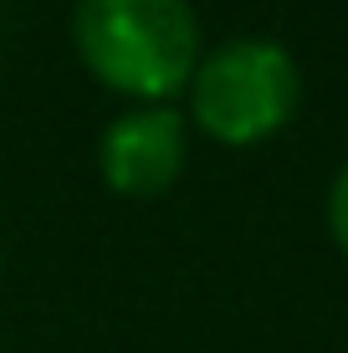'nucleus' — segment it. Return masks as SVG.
<instances>
[{"mask_svg": "<svg viewBox=\"0 0 348 353\" xmlns=\"http://www.w3.org/2000/svg\"><path fill=\"white\" fill-rule=\"evenodd\" d=\"M72 41L103 88L139 103H170L200 67V21L190 0H77Z\"/></svg>", "mask_w": 348, "mask_h": 353, "instance_id": "obj_1", "label": "nucleus"}, {"mask_svg": "<svg viewBox=\"0 0 348 353\" xmlns=\"http://www.w3.org/2000/svg\"><path fill=\"white\" fill-rule=\"evenodd\" d=\"M303 77L292 52L261 36H241L200 52L190 77V113L221 143H261L297 113Z\"/></svg>", "mask_w": 348, "mask_h": 353, "instance_id": "obj_2", "label": "nucleus"}, {"mask_svg": "<svg viewBox=\"0 0 348 353\" xmlns=\"http://www.w3.org/2000/svg\"><path fill=\"white\" fill-rule=\"evenodd\" d=\"M190 159V139H185V118L170 103H139L128 113H118L103 128L98 143V169L118 194H164L179 179V169Z\"/></svg>", "mask_w": 348, "mask_h": 353, "instance_id": "obj_3", "label": "nucleus"}, {"mask_svg": "<svg viewBox=\"0 0 348 353\" xmlns=\"http://www.w3.org/2000/svg\"><path fill=\"white\" fill-rule=\"evenodd\" d=\"M328 225H333V241H338L343 256H348V164L338 169V179H333V194H328Z\"/></svg>", "mask_w": 348, "mask_h": 353, "instance_id": "obj_4", "label": "nucleus"}, {"mask_svg": "<svg viewBox=\"0 0 348 353\" xmlns=\"http://www.w3.org/2000/svg\"><path fill=\"white\" fill-rule=\"evenodd\" d=\"M0 10H6V0H0Z\"/></svg>", "mask_w": 348, "mask_h": 353, "instance_id": "obj_5", "label": "nucleus"}]
</instances>
